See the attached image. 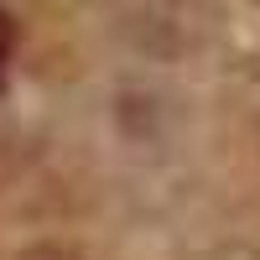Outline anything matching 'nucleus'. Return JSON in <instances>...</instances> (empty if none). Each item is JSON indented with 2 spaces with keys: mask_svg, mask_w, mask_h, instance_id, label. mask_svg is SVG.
<instances>
[{
  "mask_svg": "<svg viewBox=\"0 0 260 260\" xmlns=\"http://www.w3.org/2000/svg\"><path fill=\"white\" fill-rule=\"evenodd\" d=\"M16 260H78V255H73L68 245H52V240H42V245H26Z\"/></svg>",
  "mask_w": 260,
  "mask_h": 260,
  "instance_id": "1",
  "label": "nucleus"
},
{
  "mask_svg": "<svg viewBox=\"0 0 260 260\" xmlns=\"http://www.w3.org/2000/svg\"><path fill=\"white\" fill-rule=\"evenodd\" d=\"M11 52H16V21L0 11V83H6V68H11Z\"/></svg>",
  "mask_w": 260,
  "mask_h": 260,
  "instance_id": "2",
  "label": "nucleus"
}]
</instances>
